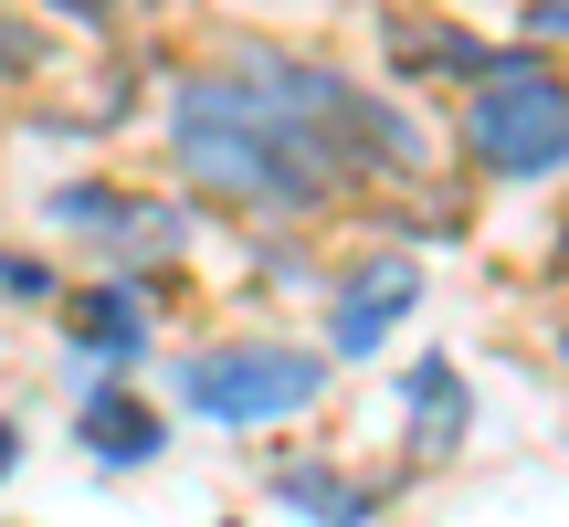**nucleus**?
<instances>
[{
	"label": "nucleus",
	"mask_w": 569,
	"mask_h": 527,
	"mask_svg": "<svg viewBox=\"0 0 569 527\" xmlns=\"http://www.w3.org/2000/svg\"><path fill=\"white\" fill-rule=\"evenodd\" d=\"M169 148H180V180L211 190V201L232 211H327L338 201V169L317 159V138H306L296 117L264 96V74H180L169 84Z\"/></svg>",
	"instance_id": "nucleus-1"
},
{
	"label": "nucleus",
	"mask_w": 569,
	"mask_h": 527,
	"mask_svg": "<svg viewBox=\"0 0 569 527\" xmlns=\"http://www.w3.org/2000/svg\"><path fill=\"white\" fill-rule=\"evenodd\" d=\"M253 74H264V96L317 138V159L338 169L348 190L359 180H422V159H432L422 127H411L390 96H369L359 74H338V63H284V53H264Z\"/></svg>",
	"instance_id": "nucleus-2"
},
{
	"label": "nucleus",
	"mask_w": 569,
	"mask_h": 527,
	"mask_svg": "<svg viewBox=\"0 0 569 527\" xmlns=\"http://www.w3.org/2000/svg\"><path fill=\"white\" fill-rule=\"evenodd\" d=\"M465 159L496 180H559L569 169V74L549 53H496L465 84Z\"/></svg>",
	"instance_id": "nucleus-3"
},
{
	"label": "nucleus",
	"mask_w": 569,
	"mask_h": 527,
	"mask_svg": "<svg viewBox=\"0 0 569 527\" xmlns=\"http://www.w3.org/2000/svg\"><path fill=\"white\" fill-rule=\"evenodd\" d=\"M317 390H327V359L284 338H222V348H190V369H180V401L222 432L296 422V411H317Z\"/></svg>",
	"instance_id": "nucleus-4"
},
{
	"label": "nucleus",
	"mask_w": 569,
	"mask_h": 527,
	"mask_svg": "<svg viewBox=\"0 0 569 527\" xmlns=\"http://www.w3.org/2000/svg\"><path fill=\"white\" fill-rule=\"evenodd\" d=\"M411 306H422V264L411 253H369L359 275L338 285V306H327V348H338V359H369Z\"/></svg>",
	"instance_id": "nucleus-5"
},
{
	"label": "nucleus",
	"mask_w": 569,
	"mask_h": 527,
	"mask_svg": "<svg viewBox=\"0 0 569 527\" xmlns=\"http://www.w3.org/2000/svg\"><path fill=\"white\" fill-rule=\"evenodd\" d=\"M390 74H411V84H475V74H496V42L486 32H465V21H422V11H390Z\"/></svg>",
	"instance_id": "nucleus-6"
},
{
	"label": "nucleus",
	"mask_w": 569,
	"mask_h": 527,
	"mask_svg": "<svg viewBox=\"0 0 569 527\" xmlns=\"http://www.w3.org/2000/svg\"><path fill=\"white\" fill-rule=\"evenodd\" d=\"M53 222L127 232L117 253H169V243L190 232V211H169V201H138V190H117V180H74V190H53Z\"/></svg>",
	"instance_id": "nucleus-7"
},
{
	"label": "nucleus",
	"mask_w": 569,
	"mask_h": 527,
	"mask_svg": "<svg viewBox=\"0 0 569 527\" xmlns=\"http://www.w3.org/2000/svg\"><path fill=\"white\" fill-rule=\"evenodd\" d=\"M274 496H284L306 527H380V507H390L369 475H348V465H306V454H296V465H274Z\"/></svg>",
	"instance_id": "nucleus-8"
},
{
	"label": "nucleus",
	"mask_w": 569,
	"mask_h": 527,
	"mask_svg": "<svg viewBox=\"0 0 569 527\" xmlns=\"http://www.w3.org/2000/svg\"><path fill=\"white\" fill-rule=\"evenodd\" d=\"M465 432H475L465 369H453V359H422V369H411V465H443Z\"/></svg>",
	"instance_id": "nucleus-9"
},
{
	"label": "nucleus",
	"mask_w": 569,
	"mask_h": 527,
	"mask_svg": "<svg viewBox=\"0 0 569 527\" xmlns=\"http://www.w3.org/2000/svg\"><path fill=\"white\" fill-rule=\"evenodd\" d=\"M63 338H74L84 359H138V348H148L138 285H84V296H63Z\"/></svg>",
	"instance_id": "nucleus-10"
},
{
	"label": "nucleus",
	"mask_w": 569,
	"mask_h": 527,
	"mask_svg": "<svg viewBox=\"0 0 569 527\" xmlns=\"http://www.w3.org/2000/svg\"><path fill=\"white\" fill-rule=\"evenodd\" d=\"M74 432H84V454H96V465H159V444H169V422L138 401V390H96Z\"/></svg>",
	"instance_id": "nucleus-11"
},
{
	"label": "nucleus",
	"mask_w": 569,
	"mask_h": 527,
	"mask_svg": "<svg viewBox=\"0 0 569 527\" xmlns=\"http://www.w3.org/2000/svg\"><path fill=\"white\" fill-rule=\"evenodd\" d=\"M21 74H42V32H32V11L0 0V84H21Z\"/></svg>",
	"instance_id": "nucleus-12"
},
{
	"label": "nucleus",
	"mask_w": 569,
	"mask_h": 527,
	"mask_svg": "<svg viewBox=\"0 0 569 527\" xmlns=\"http://www.w3.org/2000/svg\"><path fill=\"white\" fill-rule=\"evenodd\" d=\"M0 296H53V264L42 253H0Z\"/></svg>",
	"instance_id": "nucleus-13"
},
{
	"label": "nucleus",
	"mask_w": 569,
	"mask_h": 527,
	"mask_svg": "<svg viewBox=\"0 0 569 527\" xmlns=\"http://www.w3.org/2000/svg\"><path fill=\"white\" fill-rule=\"evenodd\" d=\"M63 21H117V11H138V0H53Z\"/></svg>",
	"instance_id": "nucleus-14"
},
{
	"label": "nucleus",
	"mask_w": 569,
	"mask_h": 527,
	"mask_svg": "<svg viewBox=\"0 0 569 527\" xmlns=\"http://www.w3.org/2000/svg\"><path fill=\"white\" fill-rule=\"evenodd\" d=\"M528 32H569V0H528Z\"/></svg>",
	"instance_id": "nucleus-15"
},
{
	"label": "nucleus",
	"mask_w": 569,
	"mask_h": 527,
	"mask_svg": "<svg viewBox=\"0 0 569 527\" xmlns=\"http://www.w3.org/2000/svg\"><path fill=\"white\" fill-rule=\"evenodd\" d=\"M11 454H21V432H11V422H0V475H11Z\"/></svg>",
	"instance_id": "nucleus-16"
},
{
	"label": "nucleus",
	"mask_w": 569,
	"mask_h": 527,
	"mask_svg": "<svg viewBox=\"0 0 569 527\" xmlns=\"http://www.w3.org/2000/svg\"><path fill=\"white\" fill-rule=\"evenodd\" d=\"M549 275H569V232H559V253H549Z\"/></svg>",
	"instance_id": "nucleus-17"
},
{
	"label": "nucleus",
	"mask_w": 569,
	"mask_h": 527,
	"mask_svg": "<svg viewBox=\"0 0 569 527\" xmlns=\"http://www.w3.org/2000/svg\"><path fill=\"white\" fill-rule=\"evenodd\" d=\"M559 359H569V327H559Z\"/></svg>",
	"instance_id": "nucleus-18"
}]
</instances>
